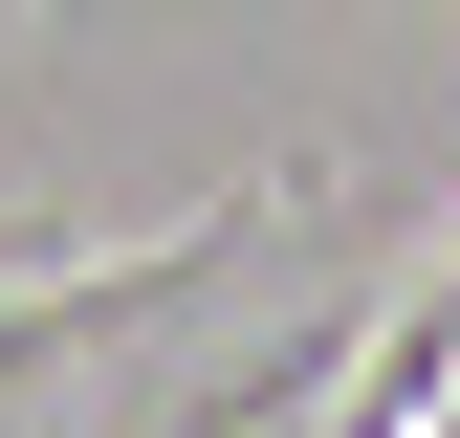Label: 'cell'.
Listing matches in <instances>:
<instances>
[{"label": "cell", "instance_id": "7a4b0ae2", "mask_svg": "<svg viewBox=\"0 0 460 438\" xmlns=\"http://www.w3.org/2000/svg\"><path fill=\"white\" fill-rule=\"evenodd\" d=\"M0 22H44V0H0Z\"/></svg>", "mask_w": 460, "mask_h": 438}, {"label": "cell", "instance_id": "6da1fadb", "mask_svg": "<svg viewBox=\"0 0 460 438\" xmlns=\"http://www.w3.org/2000/svg\"><path fill=\"white\" fill-rule=\"evenodd\" d=\"M329 372H351V307H307V328H263V351L219 372V395H198L176 438H307V416H329Z\"/></svg>", "mask_w": 460, "mask_h": 438}]
</instances>
